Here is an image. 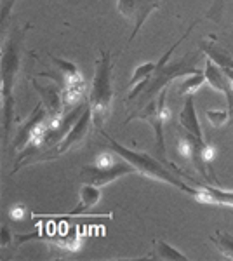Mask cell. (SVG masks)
<instances>
[{
    "mask_svg": "<svg viewBox=\"0 0 233 261\" xmlns=\"http://www.w3.org/2000/svg\"><path fill=\"white\" fill-rule=\"evenodd\" d=\"M204 75H205V82H209L216 91L223 92V94L226 96L228 110H233V84L230 79L224 75V71L219 68L214 61H211L209 58L205 60Z\"/></svg>",
    "mask_w": 233,
    "mask_h": 261,
    "instance_id": "cell-10",
    "label": "cell"
},
{
    "mask_svg": "<svg viewBox=\"0 0 233 261\" xmlns=\"http://www.w3.org/2000/svg\"><path fill=\"white\" fill-rule=\"evenodd\" d=\"M205 82V75H204V71H193V73H190V75H186L185 77V81H183V86L177 89V92L179 94H183V96H188V94H193L195 91L198 89V87L202 86V84Z\"/></svg>",
    "mask_w": 233,
    "mask_h": 261,
    "instance_id": "cell-18",
    "label": "cell"
},
{
    "mask_svg": "<svg viewBox=\"0 0 233 261\" xmlns=\"http://www.w3.org/2000/svg\"><path fill=\"white\" fill-rule=\"evenodd\" d=\"M113 66H112V54L105 50L101 58L96 61V73L92 79L91 92H89L87 105L92 113V124L97 130H101V125L108 119L112 112L113 103Z\"/></svg>",
    "mask_w": 233,
    "mask_h": 261,
    "instance_id": "cell-3",
    "label": "cell"
},
{
    "mask_svg": "<svg viewBox=\"0 0 233 261\" xmlns=\"http://www.w3.org/2000/svg\"><path fill=\"white\" fill-rule=\"evenodd\" d=\"M113 162H115V159H113L110 153H101L99 157H97V161H96V166L107 167V166H112Z\"/></svg>",
    "mask_w": 233,
    "mask_h": 261,
    "instance_id": "cell-21",
    "label": "cell"
},
{
    "mask_svg": "<svg viewBox=\"0 0 233 261\" xmlns=\"http://www.w3.org/2000/svg\"><path fill=\"white\" fill-rule=\"evenodd\" d=\"M99 199H101L99 187L84 183V187L80 188V192H79V204H77V207H75V211H71L70 216H79V214H84L87 209L94 207L97 202H99Z\"/></svg>",
    "mask_w": 233,
    "mask_h": 261,
    "instance_id": "cell-15",
    "label": "cell"
},
{
    "mask_svg": "<svg viewBox=\"0 0 233 261\" xmlns=\"http://www.w3.org/2000/svg\"><path fill=\"white\" fill-rule=\"evenodd\" d=\"M91 124H92V113H91V108H89V105H87L86 110H84V113L80 115V119L75 122L73 127L68 130V134H66V136L63 138V140L59 141L58 145L54 146V148H49L44 155L37 157L35 161L37 162L53 161V159L59 157V155L66 153V151L71 150L73 146L80 145V143H82L87 138L89 129H91ZM35 161H33V162H35Z\"/></svg>",
    "mask_w": 233,
    "mask_h": 261,
    "instance_id": "cell-6",
    "label": "cell"
},
{
    "mask_svg": "<svg viewBox=\"0 0 233 261\" xmlns=\"http://www.w3.org/2000/svg\"><path fill=\"white\" fill-rule=\"evenodd\" d=\"M49 119V113L45 112V108H42V105H37L35 110H33L32 117L28 119L27 124L23 125V127L19 129L18 136H16V141H14V150H21L23 151L27 148L28 141H30V136H32V133L35 130V127L39 124H42L44 120Z\"/></svg>",
    "mask_w": 233,
    "mask_h": 261,
    "instance_id": "cell-12",
    "label": "cell"
},
{
    "mask_svg": "<svg viewBox=\"0 0 233 261\" xmlns=\"http://www.w3.org/2000/svg\"><path fill=\"white\" fill-rule=\"evenodd\" d=\"M134 119L139 120H146L148 124L153 127L155 130V141H157V151L159 155L164 159L165 155V141H164V124L171 119V110L167 108V87L160 91V94L153 98L151 101H148V105L143 108L139 113H133L129 119L125 120L131 122Z\"/></svg>",
    "mask_w": 233,
    "mask_h": 261,
    "instance_id": "cell-5",
    "label": "cell"
},
{
    "mask_svg": "<svg viewBox=\"0 0 233 261\" xmlns=\"http://www.w3.org/2000/svg\"><path fill=\"white\" fill-rule=\"evenodd\" d=\"M143 258L146 259H165V261H186L188 256H185L181 251H177L176 247L169 246L167 242L164 241H157L153 244V249H151L148 254H145Z\"/></svg>",
    "mask_w": 233,
    "mask_h": 261,
    "instance_id": "cell-16",
    "label": "cell"
},
{
    "mask_svg": "<svg viewBox=\"0 0 233 261\" xmlns=\"http://www.w3.org/2000/svg\"><path fill=\"white\" fill-rule=\"evenodd\" d=\"M30 27L14 28L2 49V107H4V140L9 141L14 117V86L21 65L23 37Z\"/></svg>",
    "mask_w": 233,
    "mask_h": 261,
    "instance_id": "cell-1",
    "label": "cell"
},
{
    "mask_svg": "<svg viewBox=\"0 0 233 261\" xmlns=\"http://www.w3.org/2000/svg\"><path fill=\"white\" fill-rule=\"evenodd\" d=\"M211 241L216 244V247H218L224 258L233 261V235L231 233H228V231H216L213 237H211Z\"/></svg>",
    "mask_w": 233,
    "mask_h": 261,
    "instance_id": "cell-17",
    "label": "cell"
},
{
    "mask_svg": "<svg viewBox=\"0 0 233 261\" xmlns=\"http://www.w3.org/2000/svg\"><path fill=\"white\" fill-rule=\"evenodd\" d=\"M14 241H18V244H23L27 241H45L53 246L59 247V249L66 251V252H75L80 247V233L73 231V233H28V235H14Z\"/></svg>",
    "mask_w": 233,
    "mask_h": 261,
    "instance_id": "cell-9",
    "label": "cell"
},
{
    "mask_svg": "<svg viewBox=\"0 0 233 261\" xmlns=\"http://www.w3.org/2000/svg\"><path fill=\"white\" fill-rule=\"evenodd\" d=\"M50 60H53L58 70L42 71V73H39V77L53 79L54 82L61 86L63 96H65V107H66V112H68V108L73 107V105L82 98L84 92H86V81H84L77 65H73L71 61L61 60V58H56V56H50Z\"/></svg>",
    "mask_w": 233,
    "mask_h": 261,
    "instance_id": "cell-4",
    "label": "cell"
},
{
    "mask_svg": "<svg viewBox=\"0 0 233 261\" xmlns=\"http://www.w3.org/2000/svg\"><path fill=\"white\" fill-rule=\"evenodd\" d=\"M202 50H204V54L211 61H214L216 65L224 71V75H226L233 84V58L230 54H228L221 45L214 44V42H207V40H204V44H202Z\"/></svg>",
    "mask_w": 233,
    "mask_h": 261,
    "instance_id": "cell-13",
    "label": "cell"
},
{
    "mask_svg": "<svg viewBox=\"0 0 233 261\" xmlns=\"http://www.w3.org/2000/svg\"><path fill=\"white\" fill-rule=\"evenodd\" d=\"M195 199L198 202H204V204L228 205V207H233V192H224L221 188L209 187V185H198Z\"/></svg>",
    "mask_w": 233,
    "mask_h": 261,
    "instance_id": "cell-14",
    "label": "cell"
},
{
    "mask_svg": "<svg viewBox=\"0 0 233 261\" xmlns=\"http://www.w3.org/2000/svg\"><path fill=\"white\" fill-rule=\"evenodd\" d=\"M11 241V233H9V228L7 226H4L2 228V247H6L7 244Z\"/></svg>",
    "mask_w": 233,
    "mask_h": 261,
    "instance_id": "cell-22",
    "label": "cell"
},
{
    "mask_svg": "<svg viewBox=\"0 0 233 261\" xmlns=\"http://www.w3.org/2000/svg\"><path fill=\"white\" fill-rule=\"evenodd\" d=\"M205 119L211 122V125L214 127H223L230 119V110H207Z\"/></svg>",
    "mask_w": 233,
    "mask_h": 261,
    "instance_id": "cell-19",
    "label": "cell"
},
{
    "mask_svg": "<svg viewBox=\"0 0 233 261\" xmlns=\"http://www.w3.org/2000/svg\"><path fill=\"white\" fill-rule=\"evenodd\" d=\"M131 172H136L133 164H129L125 159L118 157L112 166H107V167H99V166L84 167L82 172H80V178L84 179V183L94 185V187L101 188V187H105V185L112 183V181H117L118 178H122V176L131 174Z\"/></svg>",
    "mask_w": 233,
    "mask_h": 261,
    "instance_id": "cell-7",
    "label": "cell"
},
{
    "mask_svg": "<svg viewBox=\"0 0 233 261\" xmlns=\"http://www.w3.org/2000/svg\"><path fill=\"white\" fill-rule=\"evenodd\" d=\"M9 214H11L12 220H23L24 214H27V207H24V205H21V204H18V205H12Z\"/></svg>",
    "mask_w": 233,
    "mask_h": 261,
    "instance_id": "cell-20",
    "label": "cell"
},
{
    "mask_svg": "<svg viewBox=\"0 0 233 261\" xmlns=\"http://www.w3.org/2000/svg\"><path fill=\"white\" fill-rule=\"evenodd\" d=\"M101 134L108 140V145H110V148L113 150V153L125 159L129 164H133V167L139 174L146 176V178H151V179H157V181H164V183H167V185H172L174 188L188 193V195H193V197L197 195V187H192V185L185 183L181 178H177L176 174H172V172L165 167V164L160 162L159 159L151 157V155L145 153V151H134V150L125 148L124 145L115 141L110 134L105 133V130H101Z\"/></svg>",
    "mask_w": 233,
    "mask_h": 261,
    "instance_id": "cell-2",
    "label": "cell"
},
{
    "mask_svg": "<svg viewBox=\"0 0 233 261\" xmlns=\"http://www.w3.org/2000/svg\"><path fill=\"white\" fill-rule=\"evenodd\" d=\"M179 124L186 133L195 136L197 140L205 141L204 140V133H202L200 122H198V115H197V108H195V101H193V94H188L185 99V105L181 108L179 113Z\"/></svg>",
    "mask_w": 233,
    "mask_h": 261,
    "instance_id": "cell-11",
    "label": "cell"
},
{
    "mask_svg": "<svg viewBox=\"0 0 233 261\" xmlns=\"http://www.w3.org/2000/svg\"><path fill=\"white\" fill-rule=\"evenodd\" d=\"M160 0H117V9L124 16L125 19H129L133 23V33L129 37V42L134 40V37L138 35L139 30L143 28L148 16L159 7Z\"/></svg>",
    "mask_w": 233,
    "mask_h": 261,
    "instance_id": "cell-8",
    "label": "cell"
}]
</instances>
